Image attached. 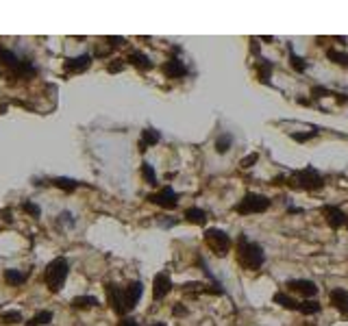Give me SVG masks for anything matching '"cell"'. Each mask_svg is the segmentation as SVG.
Segmentation results:
<instances>
[{
    "label": "cell",
    "mask_w": 348,
    "mask_h": 326,
    "mask_svg": "<svg viewBox=\"0 0 348 326\" xmlns=\"http://www.w3.org/2000/svg\"><path fill=\"white\" fill-rule=\"evenodd\" d=\"M285 287L289 291L298 293V296H303L305 300H311L315 293H318V285H315L313 281H307V279H292L285 283Z\"/></svg>",
    "instance_id": "obj_8"
},
{
    "label": "cell",
    "mask_w": 348,
    "mask_h": 326,
    "mask_svg": "<svg viewBox=\"0 0 348 326\" xmlns=\"http://www.w3.org/2000/svg\"><path fill=\"white\" fill-rule=\"evenodd\" d=\"M313 135H318V130H309V133H292V140L294 142H307V140H311Z\"/></svg>",
    "instance_id": "obj_33"
},
{
    "label": "cell",
    "mask_w": 348,
    "mask_h": 326,
    "mask_svg": "<svg viewBox=\"0 0 348 326\" xmlns=\"http://www.w3.org/2000/svg\"><path fill=\"white\" fill-rule=\"evenodd\" d=\"M104 291H107V298H109V305H111L113 311H116L118 315L128 313L126 311V305H124V287H120V285H113V283H107Z\"/></svg>",
    "instance_id": "obj_7"
},
{
    "label": "cell",
    "mask_w": 348,
    "mask_h": 326,
    "mask_svg": "<svg viewBox=\"0 0 348 326\" xmlns=\"http://www.w3.org/2000/svg\"><path fill=\"white\" fill-rule=\"evenodd\" d=\"M52 183L59 187V189H66V192H74L81 185L78 181H74V178H66V176H57V178H52Z\"/></svg>",
    "instance_id": "obj_24"
},
{
    "label": "cell",
    "mask_w": 348,
    "mask_h": 326,
    "mask_svg": "<svg viewBox=\"0 0 348 326\" xmlns=\"http://www.w3.org/2000/svg\"><path fill=\"white\" fill-rule=\"evenodd\" d=\"M164 72L168 78H181L188 74V68H185V63L181 59H176V57H170V59L166 61L164 65Z\"/></svg>",
    "instance_id": "obj_14"
},
{
    "label": "cell",
    "mask_w": 348,
    "mask_h": 326,
    "mask_svg": "<svg viewBox=\"0 0 348 326\" xmlns=\"http://www.w3.org/2000/svg\"><path fill=\"white\" fill-rule=\"evenodd\" d=\"M107 42H111V46H124L126 39H122V37H107Z\"/></svg>",
    "instance_id": "obj_36"
},
{
    "label": "cell",
    "mask_w": 348,
    "mask_h": 326,
    "mask_svg": "<svg viewBox=\"0 0 348 326\" xmlns=\"http://www.w3.org/2000/svg\"><path fill=\"white\" fill-rule=\"evenodd\" d=\"M90 65H92V57L90 55H81V57L66 59V63H63V70L72 72V74H78V72H85Z\"/></svg>",
    "instance_id": "obj_12"
},
{
    "label": "cell",
    "mask_w": 348,
    "mask_h": 326,
    "mask_svg": "<svg viewBox=\"0 0 348 326\" xmlns=\"http://www.w3.org/2000/svg\"><path fill=\"white\" fill-rule=\"evenodd\" d=\"M329 298H331V305H333L339 313H348V289H344V287L331 289Z\"/></svg>",
    "instance_id": "obj_13"
},
{
    "label": "cell",
    "mask_w": 348,
    "mask_h": 326,
    "mask_svg": "<svg viewBox=\"0 0 348 326\" xmlns=\"http://www.w3.org/2000/svg\"><path fill=\"white\" fill-rule=\"evenodd\" d=\"M0 322H5V324H20L22 322V313L20 311H5V313H0Z\"/></svg>",
    "instance_id": "obj_29"
},
{
    "label": "cell",
    "mask_w": 348,
    "mask_h": 326,
    "mask_svg": "<svg viewBox=\"0 0 348 326\" xmlns=\"http://www.w3.org/2000/svg\"><path fill=\"white\" fill-rule=\"evenodd\" d=\"M268 207H270V198H268V196L250 192L235 205V211H237V213H242V215H250V213H263Z\"/></svg>",
    "instance_id": "obj_4"
},
{
    "label": "cell",
    "mask_w": 348,
    "mask_h": 326,
    "mask_svg": "<svg viewBox=\"0 0 348 326\" xmlns=\"http://www.w3.org/2000/svg\"><path fill=\"white\" fill-rule=\"evenodd\" d=\"M289 63H292V68L296 70V72H305L307 70V63H305V59L303 57H298L292 48H289Z\"/></svg>",
    "instance_id": "obj_28"
},
{
    "label": "cell",
    "mask_w": 348,
    "mask_h": 326,
    "mask_svg": "<svg viewBox=\"0 0 348 326\" xmlns=\"http://www.w3.org/2000/svg\"><path fill=\"white\" fill-rule=\"evenodd\" d=\"M296 311H301L303 315H313V313L322 311V305L318 303V300H305V303H298Z\"/></svg>",
    "instance_id": "obj_21"
},
{
    "label": "cell",
    "mask_w": 348,
    "mask_h": 326,
    "mask_svg": "<svg viewBox=\"0 0 348 326\" xmlns=\"http://www.w3.org/2000/svg\"><path fill=\"white\" fill-rule=\"evenodd\" d=\"M327 57H329L331 61L339 63V65H348V55H346V52H342V50H333V48H331V50L327 52Z\"/></svg>",
    "instance_id": "obj_30"
},
{
    "label": "cell",
    "mask_w": 348,
    "mask_h": 326,
    "mask_svg": "<svg viewBox=\"0 0 348 326\" xmlns=\"http://www.w3.org/2000/svg\"><path fill=\"white\" fill-rule=\"evenodd\" d=\"M322 215L327 218V224H329L331 228H342V226H348V215H346L339 207H333V205L322 207Z\"/></svg>",
    "instance_id": "obj_9"
},
{
    "label": "cell",
    "mask_w": 348,
    "mask_h": 326,
    "mask_svg": "<svg viewBox=\"0 0 348 326\" xmlns=\"http://www.w3.org/2000/svg\"><path fill=\"white\" fill-rule=\"evenodd\" d=\"M22 209L26 211V213H31L33 218H39V215H42V209H39L35 202H22Z\"/></svg>",
    "instance_id": "obj_31"
},
{
    "label": "cell",
    "mask_w": 348,
    "mask_h": 326,
    "mask_svg": "<svg viewBox=\"0 0 348 326\" xmlns=\"http://www.w3.org/2000/svg\"><path fill=\"white\" fill-rule=\"evenodd\" d=\"M185 220H188V222H192V224L202 226V224L207 222V213L202 209H198V207H190V209H185Z\"/></svg>",
    "instance_id": "obj_17"
},
{
    "label": "cell",
    "mask_w": 348,
    "mask_h": 326,
    "mask_svg": "<svg viewBox=\"0 0 348 326\" xmlns=\"http://www.w3.org/2000/svg\"><path fill=\"white\" fill-rule=\"evenodd\" d=\"M237 257H239V263L248 267V270H259L263 263H265V252L259 243L250 241L246 235H239L237 239Z\"/></svg>",
    "instance_id": "obj_1"
},
{
    "label": "cell",
    "mask_w": 348,
    "mask_h": 326,
    "mask_svg": "<svg viewBox=\"0 0 348 326\" xmlns=\"http://www.w3.org/2000/svg\"><path fill=\"white\" fill-rule=\"evenodd\" d=\"M146 200L152 202V205L161 207V209H174L176 205H179V194L168 185V187H164V189H159L157 194H150Z\"/></svg>",
    "instance_id": "obj_6"
},
{
    "label": "cell",
    "mask_w": 348,
    "mask_h": 326,
    "mask_svg": "<svg viewBox=\"0 0 348 326\" xmlns=\"http://www.w3.org/2000/svg\"><path fill=\"white\" fill-rule=\"evenodd\" d=\"M257 159H259V152H250L248 157L242 159V168H250V166H255Z\"/></svg>",
    "instance_id": "obj_34"
},
{
    "label": "cell",
    "mask_w": 348,
    "mask_h": 326,
    "mask_svg": "<svg viewBox=\"0 0 348 326\" xmlns=\"http://www.w3.org/2000/svg\"><path fill=\"white\" fill-rule=\"evenodd\" d=\"M61 222H68V224H74V218H72V213H68V211H63V213L59 215Z\"/></svg>",
    "instance_id": "obj_37"
},
{
    "label": "cell",
    "mask_w": 348,
    "mask_h": 326,
    "mask_svg": "<svg viewBox=\"0 0 348 326\" xmlns=\"http://www.w3.org/2000/svg\"><path fill=\"white\" fill-rule=\"evenodd\" d=\"M289 185L296 187V189L313 192V189H322L325 187V178L320 176L318 170H313V166H307L289 176Z\"/></svg>",
    "instance_id": "obj_3"
},
{
    "label": "cell",
    "mask_w": 348,
    "mask_h": 326,
    "mask_svg": "<svg viewBox=\"0 0 348 326\" xmlns=\"http://www.w3.org/2000/svg\"><path fill=\"white\" fill-rule=\"evenodd\" d=\"M68 274H70V263L63 257H57V259H52L50 263L46 265V272H44V281H46V285H48V289H50L52 293H57L61 287H63V283H66V279H68Z\"/></svg>",
    "instance_id": "obj_2"
},
{
    "label": "cell",
    "mask_w": 348,
    "mask_h": 326,
    "mask_svg": "<svg viewBox=\"0 0 348 326\" xmlns=\"http://www.w3.org/2000/svg\"><path fill=\"white\" fill-rule=\"evenodd\" d=\"M325 96H333V92H329L327 87H313L311 89V98H325Z\"/></svg>",
    "instance_id": "obj_35"
},
{
    "label": "cell",
    "mask_w": 348,
    "mask_h": 326,
    "mask_svg": "<svg viewBox=\"0 0 348 326\" xmlns=\"http://www.w3.org/2000/svg\"><path fill=\"white\" fill-rule=\"evenodd\" d=\"M52 322V311H37L33 315V320L29 322V326H44Z\"/></svg>",
    "instance_id": "obj_26"
},
{
    "label": "cell",
    "mask_w": 348,
    "mask_h": 326,
    "mask_svg": "<svg viewBox=\"0 0 348 326\" xmlns=\"http://www.w3.org/2000/svg\"><path fill=\"white\" fill-rule=\"evenodd\" d=\"M272 61H268V59H259V63H257V70H259V80L261 83H265V85H270V76H272Z\"/></svg>",
    "instance_id": "obj_18"
},
{
    "label": "cell",
    "mask_w": 348,
    "mask_h": 326,
    "mask_svg": "<svg viewBox=\"0 0 348 326\" xmlns=\"http://www.w3.org/2000/svg\"><path fill=\"white\" fill-rule=\"evenodd\" d=\"M118 326H140V324H137V322L133 320V317H124V320H122V322H120Z\"/></svg>",
    "instance_id": "obj_38"
},
{
    "label": "cell",
    "mask_w": 348,
    "mask_h": 326,
    "mask_svg": "<svg viewBox=\"0 0 348 326\" xmlns=\"http://www.w3.org/2000/svg\"><path fill=\"white\" fill-rule=\"evenodd\" d=\"M5 281L9 285H24V281H26V274L20 272V270H7L5 272Z\"/></svg>",
    "instance_id": "obj_25"
},
{
    "label": "cell",
    "mask_w": 348,
    "mask_h": 326,
    "mask_svg": "<svg viewBox=\"0 0 348 326\" xmlns=\"http://www.w3.org/2000/svg\"><path fill=\"white\" fill-rule=\"evenodd\" d=\"M126 59H128V63H131V65H135V68H140V70H150V68H152V61H150V59H148V57L144 55V52H137V50H133L131 55L126 57Z\"/></svg>",
    "instance_id": "obj_16"
},
{
    "label": "cell",
    "mask_w": 348,
    "mask_h": 326,
    "mask_svg": "<svg viewBox=\"0 0 348 326\" xmlns=\"http://www.w3.org/2000/svg\"><path fill=\"white\" fill-rule=\"evenodd\" d=\"M205 243L211 248V252L216 257H224L226 252H229V248H231V237L224 231H220V228H207L205 231Z\"/></svg>",
    "instance_id": "obj_5"
},
{
    "label": "cell",
    "mask_w": 348,
    "mask_h": 326,
    "mask_svg": "<svg viewBox=\"0 0 348 326\" xmlns=\"http://www.w3.org/2000/svg\"><path fill=\"white\" fill-rule=\"evenodd\" d=\"M142 291H144V285L140 281H133L128 283L124 287V305H126V311H133V309L137 307V303H140L142 298Z\"/></svg>",
    "instance_id": "obj_10"
},
{
    "label": "cell",
    "mask_w": 348,
    "mask_h": 326,
    "mask_svg": "<svg viewBox=\"0 0 348 326\" xmlns=\"http://www.w3.org/2000/svg\"><path fill=\"white\" fill-rule=\"evenodd\" d=\"M142 176H144V181H146V183H150V185H157V174H155V168H152L148 161H144V163H142Z\"/></svg>",
    "instance_id": "obj_27"
},
{
    "label": "cell",
    "mask_w": 348,
    "mask_h": 326,
    "mask_svg": "<svg viewBox=\"0 0 348 326\" xmlns=\"http://www.w3.org/2000/svg\"><path fill=\"white\" fill-rule=\"evenodd\" d=\"M0 61H3V63H7L11 70H15V68H18V65H20V61H22V59H18V55H15V52H11L9 48L0 46Z\"/></svg>",
    "instance_id": "obj_19"
},
{
    "label": "cell",
    "mask_w": 348,
    "mask_h": 326,
    "mask_svg": "<svg viewBox=\"0 0 348 326\" xmlns=\"http://www.w3.org/2000/svg\"><path fill=\"white\" fill-rule=\"evenodd\" d=\"M188 313V309H183V307H174V315H185Z\"/></svg>",
    "instance_id": "obj_39"
},
{
    "label": "cell",
    "mask_w": 348,
    "mask_h": 326,
    "mask_svg": "<svg viewBox=\"0 0 348 326\" xmlns=\"http://www.w3.org/2000/svg\"><path fill=\"white\" fill-rule=\"evenodd\" d=\"M159 140H161V135H159L157 128H144L142 130V140H140V152H146L150 146L159 144Z\"/></svg>",
    "instance_id": "obj_15"
},
{
    "label": "cell",
    "mask_w": 348,
    "mask_h": 326,
    "mask_svg": "<svg viewBox=\"0 0 348 326\" xmlns=\"http://www.w3.org/2000/svg\"><path fill=\"white\" fill-rule=\"evenodd\" d=\"M98 305V300H96L94 296H76L72 298V307L74 309H92Z\"/></svg>",
    "instance_id": "obj_23"
},
{
    "label": "cell",
    "mask_w": 348,
    "mask_h": 326,
    "mask_svg": "<svg viewBox=\"0 0 348 326\" xmlns=\"http://www.w3.org/2000/svg\"><path fill=\"white\" fill-rule=\"evenodd\" d=\"M231 146H233V135H231V133H222V135L216 140V152L224 154V152H229Z\"/></svg>",
    "instance_id": "obj_22"
},
{
    "label": "cell",
    "mask_w": 348,
    "mask_h": 326,
    "mask_svg": "<svg viewBox=\"0 0 348 326\" xmlns=\"http://www.w3.org/2000/svg\"><path fill=\"white\" fill-rule=\"evenodd\" d=\"M170 289H172V279L166 272H159L155 276V281H152V296H155V300L166 298Z\"/></svg>",
    "instance_id": "obj_11"
},
{
    "label": "cell",
    "mask_w": 348,
    "mask_h": 326,
    "mask_svg": "<svg viewBox=\"0 0 348 326\" xmlns=\"http://www.w3.org/2000/svg\"><path fill=\"white\" fill-rule=\"evenodd\" d=\"M272 300H274L277 305H281L283 309H292V311H296V309H298V300H294L292 296H287V293H283V291L274 293Z\"/></svg>",
    "instance_id": "obj_20"
},
{
    "label": "cell",
    "mask_w": 348,
    "mask_h": 326,
    "mask_svg": "<svg viewBox=\"0 0 348 326\" xmlns=\"http://www.w3.org/2000/svg\"><path fill=\"white\" fill-rule=\"evenodd\" d=\"M122 70H124L122 59H116V61H111V63L107 65V72H109V74H118V72H122Z\"/></svg>",
    "instance_id": "obj_32"
}]
</instances>
